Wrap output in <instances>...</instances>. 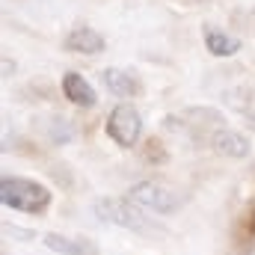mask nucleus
<instances>
[{
	"instance_id": "1",
	"label": "nucleus",
	"mask_w": 255,
	"mask_h": 255,
	"mask_svg": "<svg viewBox=\"0 0 255 255\" xmlns=\"http://www.w3.org/2000/svg\"><path fill=\"white\" fill-rule=\"evenodd\" d=\"M0 202L12 211H21V214H42L51 205V190L33 178L6 175L0 181Z\"/></svg>"
},
{
	"instance_id": "2",
	"label": "nucleus",
	"mask_w": 255,
	"mask_h": 255,
	"mask_svg": "<svg viewBox=\"0 0 255 255\" xmlns=\"http://www.w3.org/2000/svg\"><path fill=\"white\" fill-rule=\"evenodd\" d=\"M95 214L104 220V223H110V226H119V229H130V232H154V226L148 223V217L142 214V208L136 205V202H130V199H98L95 202Z\"/></svg>"
},
{
	"instance_id": "3",
	"label": "nucleus",
	"mask_w": 255,
	"mask_h": 255,
	"mask_svg": "<svg viewBox=\"0 0 255 255\" xmlns=\"http://www.w3.org/2000/svg\"><path fill=\"white\" fill-rule=\"evenodd\" d=\"M128 199L136 202L139 208L154 211V214H163V217L166 214H175L181 208V196L172 190V187L160 184V181H136L128 190Z\"/></svg>"
},
{
	"instance_id": "4",
	"label": "nucleus",
	"mask_w": 255,
	"mask_h": 255,
	"mask_svg": "<svg viewBox=\"0 0 255 255\" xmlns=\"http://www.w3.org/2000/svg\"><path fill=\"white\" fill-rule=\"evenodd\" d=\"M104 133H107L119 148L136 145V139H139V133H142V116H139V110L130 107V104L113 107L110 116H107V122H104Z\"/></svg>"
},
{
	"instance_id": "5",
	"label": "nucleus",
	"mask_w": 255,
	"mask_h": 255,
	"mask_svg": "<svg viewBox=\"0 0 255 255\" xmlns=\"http://www.w3.org/2000/svg\"><path fill=\"white\" fill-rule=\"evenodd\" d=\"M104 36L98 33V30H92V27H86V24H77V27H71L68 30V36H65L63 48L68 54H86V57H95V54H101L104 51Z\"/></svg>"
},
{
	"instance_id": "6",
	"label": "nucleus",
	"mask_w": 255,
	"mask_h": 255,
	"mask_svg": "<svg viewBox=\"0 0 255 255\" xmlns=\"http://www.w3.org/2000/svg\"><path fill=\"white\" fill-rule=\"evenodd\" d=\"M211 145H214L217 154H226V157H235V160H244V157H250V151H253L250 139H247L244 133L232 130V128H217L214 136H211Z\"/></svg>"
},
{
	"instance_id": "7",
	"label": "nucleus",
	"mask_w": 255,
	"mask_h": 255,
	"mask_svg": "<svg viewBox=\"0 0 255 255\" xmlns=\"http://www.w3.org/2000/svg\"><path fill=\"white\" fill-rule=\"evenodd\" d=\"M63 95L71 104H77V107H95L98 104L95 86L83 74H77V71H65L63 74Z\"/></svg>"
},
{
	"instance_id": "8",
	"label": "nucleus",
	"mask_w": 255,
	"mask_h": 255,
	"mask_svg": "<svg viewBox=\"0 0 255 255\" xmlns=\"http://www.w3.org/2000/svg\"><path fill=\"white\" fill-rule=\"evenodd\" d=\"M45 247L60 255H101L95 241H89V238H68V235H57V232L45 235Z\"/></svg>"
},
{
	"instance_id": "9",
	"label": "nucleus",
	"mask_w": 255,
	"mask_h": 255,
	"mask_svg": "<svg viewBox=\"0 0 255 255\" xmlns=\"http://www.w3.org/2000/svg\"><path fill=\"white\" fill-rule=\"evenodd\" d=\"M101 80L107 86V92L119 95V98H130L139 92V80L133 71H125V68H104L101 71Z\"/></svg>"
},
{
	"instance_id": "10",
	"label": "nucleus",
	"mask_w": 255,
	"mask_h": 255,
	"mask_svg": "<svg viewBox=\"0 0 255 255\" xmlns=\"http://www.w3.org/2000/svg\"><path fill=\"white\" fill-rule=\"evenodd\" d=\"M205 48L211 57H235L241 51V39L238 36H229L226 30H217V27H205Z\"/></svg>"
},
{
	"instance_id": "11",
	"label": "nucleus",
	"mask_w": 255,
	"mask_h": 255,
	"mask_svg": "<svg viewBox=\"0 0 255 255\" xmlns=\"http://www.w3.org/2000/svg\"><path fill=\"white\" fill-rule=\"evenodd\" d=\"M51 136H54V142H68V139H71V128H68V122L60 119V125L54 128V133H51Z\"/></svg>"
},
{
	"instance_id": "12",
	"label": "nucleus",
	"mask_w": 255,
	"mask_h": 255,
	"mask_svg": "<svg viewBox=\"0 0 255 255\" xmlns=\"http://www.w3.org/2000/svg\"><path fill=\"white\" fill-rule=\"evenodd\" d=\"M247 128H250V130H255V110H250V113H247Z\"/></svg>"
},
{
	"instance_id": "13",
	"label": "nucleus",
	"mask_w": 255,
	"mask_h": 255,
	"mask_svg": "<svg viewBox=\"0 0 255 255\" xmlns=\"http://www.w3.org/2000/svg\"><path fill=\"white\" fill-rule=\"evenodd\" d=\"M244 255H255V241H253V244H250V250H247V253H244Z\"/></svg>"
},
{
	"instance_id": "14",
	"label": "nucleus",
	"mask_w": 255,
	"mask_h": 255,
	"mask_svg": "<svg viewBox=\"0 0 255 255\" xmlns=\"http://www.w3.org/2000/svg\"><path fill=\"white\" fill-rule=\"evenodd\" d=\"M190 3H196V0H190Z\"/></svg>"
}]
</instances>
